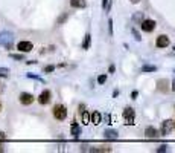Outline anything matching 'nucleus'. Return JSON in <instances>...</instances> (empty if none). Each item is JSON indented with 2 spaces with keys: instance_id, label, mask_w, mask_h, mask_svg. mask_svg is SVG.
I'll return each instance as SVG.
<instances>
[{
  "instance_id": "33",
  "label": "nucleus",
  "mask_w": 175,
  "mask_h": 153,
  "mask_svg": "<svg viewBox=\"0 0 175 153\" xmlns=\"http://www.w3.org/2000/svg\"><path fill=\"white\" fill-rule=\"evenodd\" d=\"M171 89H172V90L175 92V78H174V81H172V87H171Z\"/></svg>"
},
{
  "instance_id": "13",
  "label": "nucleus",
  "mask_w": 175,
  "mask_h": 153,
  "mask_svg": "<svg viewBox=\"0 0 175 153\" xmlns=\"http://www.w3.org/2000/svg\"><path fill=\"white\" fill-rule=\"evenodd\" d=\"M101 121H102V115H101V112L94 110L93 113L90 115V123H93L94 126H98V124H101Z\"/></svg>"
},
{
  "instance_id": "12",
  "label": "nucleus",
  "mask_w": 175,
  "mask_h": 153,
  "mask_svg": "<svg viewBox=\"0 0 175 153\" xmlns=\"http://www.w3.org/2000/svg\"><path fill=\"white\" fill-rule=\"evenodd\" d=\"M155 46H157V47H168V46H169V37H168V36H160V37H157Z\"/></svg>"
},
{
  "instance_id": "6",
  "label": "nucleus",
  "mask_w": 175,
  "mask_h": 153,
  "mask_svg": "<svg viewBox=\"0 0 175 153\" xmlns=\"http://www.w3.org/2000/svg\"><path fill=\"white\" fill-rule=\"evenodd\" d=\"M145 136L148 138V139H157L160 135H158V130L155 129V127H152V126H148L146 129H145Z\"/></svg>"
},
{
  "instance_id": "22",
  "label": "nucleus",
  "mask_w": 175,
  "mask_h": 153,
  "mask_svg": "<svg viewBox=\"0 0 175 153\" xmlns=\"http://www.w3.org/2000/svg\"><path fill=\"white\" fill-rule=\"evenodd\" d=\"M26 77L28 78H34V80H37V81H40V83H44V78H41L40 75H35V74H28Z\"/></svg>"
},
{
  "instance_id": "15",
  "label": "nucleus",
  "mask_w": 175,
  "mask_h": 153,
  "mask_svg": "<svg viewBox=\"0 0 175 153\" xmlns=\"http://www.w3.org/2000/svg\"><path fill=\"white\" fill-rule=\"evenodd\" d=\"M90 152L93 153H104V152H111V147L108 145H99V147H92Z\"/></svg>"
},
{
  "instance_id": "7",
  "label": "nucleus",
  "mask_w": 175,
  "mask_h": 153,
  "mask_svg": "<svg viewBox=\"0 0 175 153\" xmlns=\"http://www.w3.org/2000/svg\"><path fill=\"white\" fill-rule=\"evenodd\" d=\"M157 89L160 90V92H163V94H166L171 87H169V80L168 78H160L158 81H157Z\"/></svg>"
},
{
  "instance_id": "14",
  "label": "nucleus",
  "mask_w": 175,
  "mask_h": 153,
  "mask_svg": "<svg viewBox=\"0 0 175 153\" xmlns=\"http://www.w3.org/2000/svg\"><path fill=\"white\" fill-rule=\"evenodd\" d=\"M72 135H73V138H79V135H81V126L78 123H72Z\"/></svg>"
},
{
  "instance_id": "26",
  "label": "nucleus",
  "mask_w": 175,
  "mask_h": 153,
  "mask_svg": "<svg viewBox=\"0 0 175 153\" xmlns=\"http://www.w3.org/2000/svg\"><path fill=\"white\" fill-rule=\"evenodd\" d=\"M108 31H110V36H113V20L111 19L108 20Z\"/></svg>"
},
{
  "instance_id": "4",
  "label": "nucleus",
  "mask_w": 175,
  "mask_h": 153,
  "mask_svg": "<svg viewBox=\"0 0 175 153\" xmlns=\"http://www.w3.org/2000/svg\"><path fill=\"white\" fill-rule=\"evenodd\" d=\"M172 130H174V121H172V119H166V121L162 123L160 135H162V136H166V135H169Z\"/></svg>"
},
{
  "instance_id": "25",
  "label": "nucleus",
  "mask_w": 175,
  "mask_h": 153,
  "mask_svg": "<svg viewBox=\"0 0 175 153\" xmlns=\"http://www.w3.org/2000/svg\"><path fill=\"white\" fill-rule=\"evenodd\" d=\"M157 152H158V153L168 152V145H166V144H163V145H160V147H158V149H157Z\"/></svg>"
},
{
  "instance_id": "38",
  "label": "nucleus",
  "mask_w": 175,
  "mask_h": 153,
  "mask_svg": "<svg viewBox=\"0 0 175 153\" xmlns=\"http://www.w3.org/2000/svg\"><path fill=\"white\" fill-rule=\"evenodd\" d=\"M0 90H2V84H0Z\"/></svg>"
},
{
  "instance_id": "17",
  "label": "nucleus",
  "mask_w": 175,
  "mask_h": 153,
  "mask_svg": "<svg viewBox=\"0 0 175 153\" xmlns=\"http://www.w3.org/2000/svg\"><path fill=\"white\" fill-rule=\"evenodd\" d=\"M90 45H92V36H90V34H85L84 41H82V49H88Z\"/></svg>"
},
{
  "instance_id": "40",
  "label": "nucleus",
  "mask_w": 175,
  "mask_h": 153,
  "mask_svg": "<svg viewBox=\"0 0 175 153\" xmlns=\"http://www.w3.org/2000/svg\"><path fill=\"white\" fill-rule=\"evenodd\" d=\"M174 72H175V71H174Z\"/></svg>"
},
{
  "instance_id": "2",
  "label": "nucleus",
  "mask_w": 175,
  "mask_h": 153,
  "mask_svg": "<svg viewBox=\"0 0 175 153\" xmlns=\"http://www.w3.org/2000/svg\"><path fill=\"white\" fill-rule=\"evenodd\" d=\"M53 117L57 118V119H59V121L66 119L67 118V109H66V106L57 104V106L53 107Z\"/></svg>"
},
{
  "instance_id": "18",
  "label": "nucleus",
  "mask_w": 175,
  "mask_h": 153,
  "mask_svg": "<svg viewBox=\"0 0 175 153\" xmlns=\"http://www.w3.org/2000/svg\"><path fill=\"white\" fill-rule=\"evenodd\" d=\"M81 115H82V124H84V126H88V124H90V113H88L87 110H84Z\"/></svg>"
},
{
  "instance_id": "3",
  "label": "nucleus",
  "mask_w": 175,
  "mask_h": 153,
  "mask_svg": "<svg viewBox=\"0 0 175 153\" xmlns=\"http://www.w3.org/2000/svg\"><path fill=\"white\" fill-rule=\"evenodd\" d=\"M134 115H136V113H134V109H132V107H125V109H123V118H125V121H127V123H125L127 126H134V124H136V123H134Z\"/></svg>"
},
{
  "instance_id": "21",
  "label": "nucleus",
  "mask_w": 175,
  "mask_h": 153,
  "mask_svg": "<svg viewBox=\"0 0 175 153\" xmlns=\"http://www.w3.org/2000/svg\"><path fill=\"white\" fill-rule=\"evenodd\" d=\"M67 19H69V12H64V14L59 17L58 20H57V23H58V25H62L64 22H66V20H67Z\"/></svg>"
},
{
  "instance_id": "20",
  "label": "nucleus",
  "mask_w": 175,
  "mask_h": 153,
  "mask_svg": "<svg viewBox=\"0 0 175 153\" xmlns=\"http://www.w3.org/2000/svg\"><path fill=\"white\" fill-rule=\"evenodd\" d=\"M0 77H2V78L9 77V69H8V68H0Z\"/></svg>"
},
{
  "instance_id": "10",
  "label": "nucleus",
  "mask_w": 175,
  "mask_h": 153,
  "mask_svg": "<svg viewBox=\"0 0 175 153\" xmlns=\"http://www.w3.org/2000/svg\"><path fill=\"white\" fill-rule=\"evenodd\" d=\"M20 103H22L23 106H29V104H32V103H34V95L28 94V92H23V94L20 95Z\"/></svg>"
},
{
  "instance_id": "30",
  "label": "nucleus",
  "mask_w": 175,
  "mask_h": 153,
  "mask_svg": "<svg viewBox=\"0 0 175 153\" xmlns=\"http://www.w3.org/2000/svg\"><path fill=\"white\" fill-rule=\"evenodd\" d=\"M78 109H79V113H82V112L85 110V104H79V107H78Z\"/></svg>"
},
{
  "instance_id": "29",
  "label": "nucleus",
  "mask_w": 175,
  "mask_h": 153,
  "mask_svg": "<svg viewBox=\"0 0 175 153\" xmlns=\"http://www.w3.org/2000/svg\"><path fill=\"white\" fill-rule=\"evenodd\" d=\"M5 139H6V136H5V133H3V132H0V142H3V141H5Z\"/></svg>"
},
{
  "instance_id": "11",
  "label": "nucleus",
  "mask_w": 175,
  "mask_h": 153,
  "mask_svg": "<svg viewBox=\"0 0 175 153\" xmlns=\"http://www.w3.org/2000/svg\"><path fill=\"white\" fill-rule=\"evenodd\" d=\"M104 138L105 139H110V141H116L117 138H119V133H117V130L105 129L104 130Z\"/></svg>"
},
{
  "instance_id": "8",
  "label": "nucleus",
  "mask_w": 175,
  "mask_h": 153,
  "mask_svg": "<svg viewBox=\"0 0 175 153\" xmlns=\"http://www.w3.org/2000/svg\"><path fill=\"white\" fill-rule=\"evenodd\" d=\"M50 96H52L50 90H47V89L43 90V92L40 94V96H38V103L43 104V106H44V104H49V103H50Z\"/></svg>"
},
{
  "instance_id": "24",
  "label": "nucleus",
  "mask_w": 175,
  "mask_h": 153,
  "mask_svg": "<svg viewBox=\"0 0 175 153\" xmlns=\"http://www.w3.org/2000/svg\"><path fill=\"white\" fill-rule=\"evenodd\" d=\"M105 81H107V75H99V77H98V83H99V84H104Z\"/></svg>"
},
{
  "instance_id": "1",
  "label": "nucleus",
  "mask_w": 175,
  "mask_h": 153,
  "mask_svg": "<svg viewBox=\"0 0 175 153\" xmlns=\"http://www.w3.org/2000/svg\"><path fill=\"white\" fill-rule=\"evenodd\" d=\"M12 43H14V34L9 31H3L0 32V46H3L5 49H12Z\"/></svg>"
},
{
  "instance_id": "37",
  "label": "nucleus",
  "mask_w": 175,
  "mask_h": 153,
  "mask_svg": "<svg viewBox=\"0 0 175 153\" xmlns=\"http://www.w3.org/2000/svg\"><path fill=\"white\" fill-rule=\"evenodd\" d=\"M174 129H175V121H174Z\"/></svg>"
},
{
  "instance_id": "36",
  "label": "nucleus",
  "mask_w": 175,
  "mask_h": 153,
  "mask_svg": "<svg viewBox=\"0 0 175 153\" xmlns=\"http://www.w3.org/2000/svg\"><path fill=\"white\" fill-rule=\"evenodd\" d=\"M0 110H2V103H0Z\"/></svg>"
},
{
  "instance_id": "27",
  "label": "nucleus",
  "mask_w": 175,
  "mask_h": 153,
  "mask_svg": "<svg viewBox=\"0 0 175 153\" xmlns=\"http://www.w3.org/2000/svg\"><path fill=\"white\" fill-rule=\"evenodd\" d=\"M11 58H14V60H23V55H22V54H11Z\"/></svg>"
},
{
  "instance_id": "39",
  "label": "nucleus",
  "mask_w": 175,
  "mask_h": 153,
  "mask_svg": "<svg viewBox=\"0 0 175 153\" xmlns=\"http://www.w3.org/2000/svg\"><path fill=\"white\" fill-rule=\"evenodd\" d=\"M174 52H175V46H174Z\"/></svg>"
},
{
  "instance_id": "23",
  "label": "nucleus",
  "mask_w": 175,
  "mask_h": 153,
  "mask_svg": "<svg viewBox=\"0 0 175 153\" xmlns=\"http://www.w3.org/2000/svg\"><path fill=\"white\" fill-rule=\"evenodd\" d=\"M131 32H132V36H134V38L137 40V41H140L142 40V37H140V34H139V31L136 29V28H131Z\"/></svg>"
},
{
  "instance_id": "16",
  "label": "nucleus",
  "mask_w": 175,
  "mask_h": 153,
  "mask_svg": "<svg viewBox=\"0 0 175 153\" xmlns=\"http://www.w3.org/2000/svg\"><path fill=\"white\" fill-rule=\"evenodd\" d=\"M70 5L72 8H85L87 2L85 0H70Z\"/></svg>"
},
{
  "instance_id": "31",
  "label": "nucleus",
  "mask_w": 175,
  "mask_h": 153,
  "mask_svg": "<svg viewBox=\"0 0 175 153\" xmlns=\"http://www.w3.org/2000/svg\"><path fill=\"white\" fill-rule=\"evenodd\" d=\"M137 90H134V92H132V94H131V96H132V100H136V98H137Z\"/></svg>"
},
{
  "instance_id": "35",
  "label": "nucleus",
  "mask_w": 175,
  "mask_h": 153,
  "mask_svg": "<svg viewBox=\"0 0 175 153\" xmlns=\"http://www.w3.org/2000/svg\"><path fill=\"white\" fill-rule=\"evenodd\" d=\"M0 152H3V149H2V147H0Z\"/></svg>"
},
{
  "instance_id": "34",
  "label": "nucleus",
  "mask_w": 175,
  "mask_h": 153,
  "mask_svg": "<svg viewBox=\"0 0 175 153\" xmlns=\"http://www.w3.org/2000/svg\"><path fill=\"white\" fill-rule=\"evenodd\" d=\"M140 0H131V3H134V5H136V3H139Z\"/></svg>"
},
{
  "instance_id": "19",
  "label": "nucleus",
  "mask_w": 175,
  "mask_h": 153,
  "mask_svg": "<svg viewBox=\"0 0 175 153\" xmlns=\"http://www.w3.org/2000/svg\"><path fill=\"white\" fill-rule=\"evenodd\" d=\"M155 71H157V66H151V64L142 66V72H155Z\"/></svg>"
},
{
  "instance_id": "32",
  "label": "nucleus",
  "mask_w": 175,
  "mask_h": 153,
  "mask_svg": "<svg viewBox=\"0 0 175 153\" xmlns=\"http://www.w3.org/2000/svg\"><path fill=\"white\" fill-rule=\"evenodd\" d=\"M107 5H108V0H102V8H104V9H105Z\"/></svg>"
},
{
  "instance_id": "28",
  "label": "nucleus",
  "mask_w": 175,
  "mask_h": 153,
  "mask_svg": "<svg viewBox=\"0 0 175 153\" xmlns=\"http://www.w3.org/2000/svg\"><path fill=\"white\" fill-rule=\"evenodd\" d=\"M55 71V66H46V68H44V72H53Z\"/></svg>"
},
{
  "instance_id": "9",
  "label": "nucleus",
  "mask_w": 175,
  "mask_h": 153,
  "mask_svg": "<svg viewBox=\"0 0 175 153\" xmlns=\"http://www.w3.org/2000/svg\"><path fill=\"white\" fill-rule=\"evenodd\" d=\"M17 49H18L20 52H31V51L34 49V45H32L31 41L23 40V41H20V43L17 45Z\"/></svg>"
},
{
  "instance_id": "5",
  "label": "nucleus",
  "mask_w": 175,
  "mask_h": 153,
  "mask_svg": "<svg viewBox=\"0 0 175 153\" xmlns=\"http://www.w3.org/2000/svg\"><path fill=\"white\" fill-rule=\"evenodd\" d=\"M139 25H140V28H142V31H145V32H152L155 29V26H157V23L154 20H149V19L142 20Z\"/></svg>"
}]
</instances>
